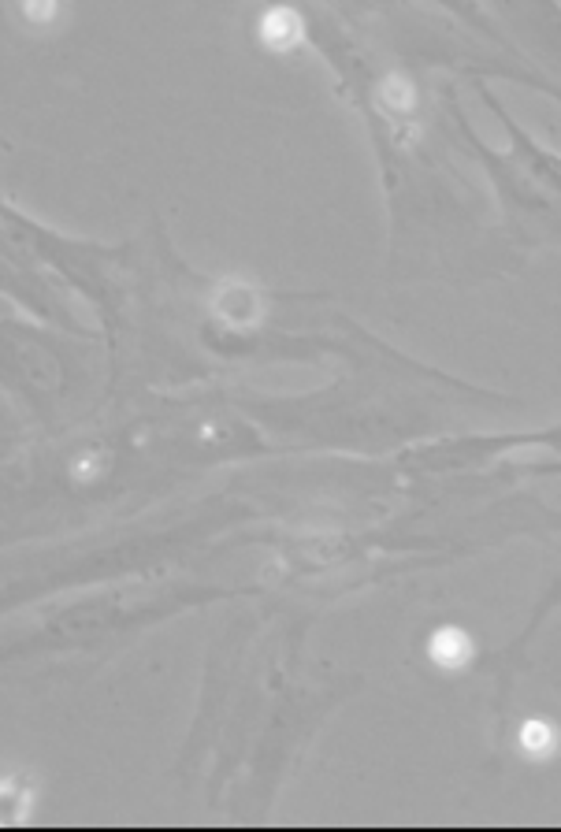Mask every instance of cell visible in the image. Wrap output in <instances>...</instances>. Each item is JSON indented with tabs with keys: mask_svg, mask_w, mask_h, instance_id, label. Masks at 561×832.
Returning a JSON list of instances; mask_svg holds the SVG:
<instances>
[{
	"mask_svg": "<svg viewBox=\"0 0 561 832\" xmlns=\"http://www.w3.org/2000/svg\"><path fill=\"white\" fill-rule=\"evenodd\" d=\"M521 751L528 754V758H535V762H543V758H550V754L558 751V732H554V725H547V721H524L521 725Z\"/></svg>",
	"mask_w": 561,
	"mask_h": 832,
	"instance_id": "obj_3",
	"label": "cell"
},
{
	"mask_svg": "<svg viewBox=\"0 0 561 832\" xmlns=\"http://www.w3.org/2000/svg\"><path fill=\"white\" fill-rule=\"evenodd\" d=\"M379 104L391 112V116L405 119L417 112V93L409 90V82L405 78H387L383 86H379Z\"/></svg>",
	"mask_w": 561,
	"mask_h": 832,
	"instance_id": "obj_4",
	"label": "cell"
},
{
	"mask_svg": "<svg viewBox=\"0 0 561 832\" xmlns=\"http://www.w3.org/2000/svg\"><path fill=\"white\" fill-rule=\"evenodd\" d=\"M428 654H431V662L439 665V669H446V673H457V669H465V665L472 662V654H476V643H472L469 632H461V628H439V632L431 636V643H428Z\"/></svg>",
	"mask_w": 561,
	"mask_h": 832,
	"instance_id": "obj_1",
	"label": "cell"
},
{
	"mask_svg": "<svg viewBox=\"0 0 561 832\" xmlns=\"http://www.w3.org/2000/svg\"><path fill=\"white\" fill-rule=\"evenodd\" d=\"M301 38H305V23H301L298 12L290 8H275L261 19V41L272 52H290L298 49Z\"/></svg>",
	"mask_w": 561,
	"mask_h": 832,
	"instance_id": "obj_2",
	"label": "cell"
}]
</instances>
